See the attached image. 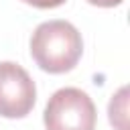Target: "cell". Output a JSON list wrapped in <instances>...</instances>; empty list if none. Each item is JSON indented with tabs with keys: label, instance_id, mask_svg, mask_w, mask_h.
<instances>
[{
	"label": "cell",
	"instance_id": "cell-3",
	"mask_svg": "<svg viewBox=\"0 0 130 130\" xmlns=\"http://www.w3.org/2000/svg\"><path fill=\"white\" fill-rule=\"evenodd\" d=\"M37 100V87L26 69L18 63H0V116L24 118Z\"/></svg>",
	"mask_w": 130,
	"mask_h": 130
},
{
	"label": "cell",
	"instance_id": "cell-6",
	"mask_svg": "<svg viewBox=\"0 0 130 130\" xmlns=\"http://www.w3.org/2000/svg\"><path fill=\"white\" fill-rule=\"evenodd\" d=\"M89 4L93 6H104V8H110V6H118L122 0H87Z\"/></svg>",
	"mask_w": 130,
	"mask_h": 130
},
{
	"label": "cell",
	"instance_id": "cell-1",
	"mask_svg": "<svg viewBox=\"0 0 130 130\" xmlns=\"http://www.w3.org/2000/svg\"><path fill=\"white\" fill-rule=\"evenodd\" d=\"M83 53L79 30L67 20L41 22L30 37V55L35 63L49 73L71 71Z\"/></svg>",
	"mask_w": 130,
	"mask_h": 130
},
{
	"label": "cell",
	"instance_id": "cell-4",
	"mask_svg": "<svg viewBox=\"0 0 130 130\" xmlns=\"http://www.w3.org/2000/svg\"><path fill=\"white\" fill-rule=\"evenodd\" d=\"M108 116H110V124L116 130H128V87H120L108 106Z\"/></svg>",
	"mask_w": 130,
	"mask_h": 130
},
{
	"label": "cell",
	"instance_id": "cell-5",
	"mask_svg": "<svg viewBox=\"0 0 130 130\" xmlns=\"http://www.w3.org/2000/svg\"><path fill=\"white\" fill-rule=\"evenodd\" d=\"M26 4H32L37 8H55V6H61L65 0H22Z\"/></svg>",
	"mask_w": 130,
	"mask_h": 130
},
{
	"label": "cell",
	"instance_id": "cell-2",
	"mask_svg": "<svg viewBox=\"0 0 130 130\" xmlns=\"http://www.w3.org/2000/svg\"><path fill=\"white\" fill-rule=\"evenodd\" d=\"M43 120L47 130H93L95 106L79 87H61L49 98Z\"/></svg>",
	"mask_w": 130,
	"mask_h": 130
}]
</instances>
